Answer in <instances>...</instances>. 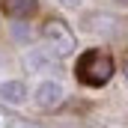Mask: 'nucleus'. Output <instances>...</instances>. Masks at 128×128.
I'll use <instances>...</instances> for the list:
<instances>
[{"label":"nucleus","instance_id":"obj_2","mask_svg":"<svg viewBox=\"0 0 128 128\" xmlns=\"http://www.w3.org/2000/svg\"><path fill=\"white\" fill-rule=\"evenodd\" d=\"M42 36L48 39V45H51L60 57H66V54L74 51V33L68 30V24L60 21V18H48L45 27H42Z\"/></svg>","mask_w":128,"mask_h":128},{"label":"nucleus","instance_id":"obj_1","mask_svg":"<svg viewBox=\"0 0 128 128\" xmlns=\"http://www.w3.org/2000/svg\"><path fill=\"white\" fill-rule=\"evenodd\" d=\"M110 74H113V63H110V57L101 54V51L84 54L80 63H78V78H80V84H86V86H101V84H107Z\"/></svg>","mask_w":128,"mask_h":128},{"label":"nucleus","instance_id":"obj_3","mask_svg":"<svg viewBox=\"0 0 128 128\" xmlns=\"http://www.w3.org/2000/svg\"><path fill=\"white\" fill-rule=\"evenodd\" d=\"M63 101V86L57 84V80H42L39 86H36V104L39 107H57Z\"/></svg>","mask_w":128,"mask_h":128},{"label":"nucleus","instance_id":"obj_6","mask_svg":"<svg viewBox=\"0 0 128 128\" xmlns=\"http://www.w3.org/2000/svg\"><path fill=\"white\" fill-rule=\"evenodd\" d=\"M63 6H80V0H60Z\"/></svg>","mask_w":128,"mask_h":128},{"label":"nucleus","instance_id":"obj_5","mask_svg":"<svg viewBox=\"0 0 128 128\" xmlns=\"http://www.w3.org/2000/svg\"><path fill=\"white\" fill-rule=\"evenodd\" d=\"M0 98L6 104H21L27 98V86L21 80H6V84H0Z\"/></svg>","mask_w":128,"mask_h":128},{"label":"nucleus","instance_id":"obj_4","mask_svg":"<svg viewBox=\"0 0 128 128\" xmlns=\"http://www.w3.org/2000/svg\"><path fill=\"white\" fill-rule=\"evenodd\" d=\"M39 9V0H3V12L9 18H30Z\"/></svg>","mask_w":128,"mask_h":128},{"label":"nucleus","instance_id":"obj_8","mask_svg":"<svg viewBox=\"0 0 128 128\" xmlns=\"http://www.w3.org/2000/svg\"><path fill=\"white\" fill-rule=\"evenodd\" d=\"M122 3H128V0H122Z\"/></svg>","mask_w":128,"mask_h":128},{"label":"nucleus","instance_id":"obj_7","mask_svg":"<svg viewBox=\"0 0 128 128\" xmlns=\"http://www.w3.org/2000/svg\"><path fill=\"white\" fill-rule=\"evenodd\" d=\"M122 72H125V80H128V63H125V68H122Z\"/></svg>","mask_w":128,"mask_h":128}]
</instances>
